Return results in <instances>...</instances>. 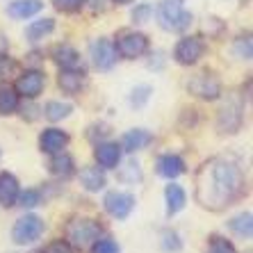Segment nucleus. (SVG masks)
<instances>
[{
    "label": "nucleus",
    "instance_id": "f257e3e1",
    "mask_svg": "<svg viewBox=\"0 0 253 253\" xmlns=\"http://www.w3.org/2000/svg\"><path fill=\"white\" fill-rule=\"evenodd\" d=\"M244 192L240 167L226 158H212L196 173V201L212 212L235 203Z\"/></svg>",
    "mask_w": 253,
    "mask_h": 253
},
{
    "label": "nucleus",
    "instance_id": "f03ea898",
    "mask_svg": "<svg viewBox=\"0 0 253 253\" xmlns=\"http://www.w3.org/2000/svg\"><path fill=\"white\" fill-rule=\"evenodd\" d=\"M100 233H103V226L91 217H73L64 226V240L71 244V249H78V251L91 247L100 237Z\"/></svg>",
    "mask_w": 253,
    "mask_h": 253
},
{
    "label": "nucleus",
    "instance_id": "7ed1b4c3",
    "mask_svg": "<svg viewBox=\"0 0 253 253\" xmlns=\"http://www.w3.org/2000/svg\"><path fill=\"white\" fill-rule=\"evenodd\" d=\"M194 16L185 9V0H160L158 5V23L167 32H185L192 25Z\"/></svg>",
    "mask_w": 253,
    "mask_h": 253
},
{
    "label": "nucleus",
    "instance_id": "20e7f679",
    "mask_svg": "<svg viewBox=\"0 0 253 253\" xmlns=\"http://www.w3.org/2000/svg\"><path fill=\"white\" fill-rule=\"evenodd\" d=\"M112 43L117 55L124 59H139L148 53V37L137 30H119Z\"/></svg>",
    "mask_w": 253,
    "mask_h": 253
},
{
    "label": "nucleus",
    "instance_id": "39448f33",
    "mask_svg": "<svg viewBox=\"0 0 253 253\" xmlns=\"http://www.w3.org/2000/svg\"><path fill=\"white\" fill-rule=\"evenodd\" d=\"M43 230H46V224H43L42 217H37V214H23V217H18L16 224H14L12 240L18 247H30V244H35V242L43 235Z\"/></svg>",
    "mask_w": 253,
    "mask_h": 253
},
{
    "label": "nucleus",
    "instance_id": "423d86ee",
    "mask_svg": "<svg viewBox=\"0 0 253 253\" xmlns=\"http://www.w3.org/2000/svg\"><path fill=\"white\" fill-rule=\"evenodd\" d=\"M103 208L110 217L114 219H128L130 212L135 210V196L130 192H121V189H112L107 192L103 199Z\"/></svg>",
    "mask_w": 253,
    "mask_h": 253
},
{
    "label": "nucleus",
    "instance_id": "0eeeda50",
    "mask_svg": "<svg viewBox=\"0 0 253 253\" xmlns=\"http://www.w3.org/2000/svg\"><path fill=\"white\" fill-rule=\"evenodd\" d=\"M206 53V43L201 42V37H183L173 48V59L180 66H194Z\"/></svg>",
    "mask_w": 253,
    "mask_h": 253
},
{
    "label": "nucleus",
    "instance_id": "6e6552de",
    "mask_svg": "<svg viewBox=\"0 0 253 253\" xmlns=\"http://www.w3.org/2000/svg\"><path fill=\"white\" fill-rule=\"evenodd\" d=\"M189 94L201 100H217L221 96V83L212 73H199L187 83Z\"/></svg>",
    "mask_w": 253,
    "mask_h": 253
},
{
    "label": "nucleus",
    "instance_id": "1a4fd4ad",
    "mask_svg": "<svg viewBox=\"0 0 253 253\" xmlns=\"http://www.w3.org/2000/svg\"><path fill=\"white\" fill-rule=\"evenodd\" d=\"M43 87H46V76H43L42 69L23 71V73L18 76L16 84H14L18 96H23V98H37V96L43 91Z\"/></svg>",
    "mask_w": 253,
    "mask_h": 253
},
{
    "label": "nucleus",
    "instance_id": "9d476101",
    "mask_svg": "<svg viewBox=\"0 0 253 253\" xmlns=\"http://www.w3.org/2000/svg\"><path fill=\"white\" fill-rule=\"evenodd\" d=\"M89 55H91V62L98 71H110L117 64V50H114V43L110 39H94L91 46H89Z\"/></svg>",
    "mask_w": 253,
    "mask_h": 253
},
{
    "label": "nucleus",
    "instance_id": "9b49d317",
    "mask_svg": "<svg viewBox=\"0 0 253 253\" xmlns=\"http://www.w3.org/2000/svg\"><path fill=\"white\" fill-rule=\"evenodd\" d=\"M69 132L66 130H59V128H46L39 135V151L46 155H55V153H62V151H66V146H69Z\"/></svg>",
    "mask_w": 253,
    "mask_h": 253
},
{
    "label": "nucleus",
    "instance_id": "f8f14e48",
    "mask_svg": "<svg viewBox=\"0 0 253 253\" xmlns=\"http://www.w3.org/2000/svg\"><path fill=\"white\" fill-rule=\"evenodd\" d=\"M121 146L117 141H96L94 146V160L100 169H117L121 162Z\"/></svg>",
    "mask_w": 253,
    "mask_h": 253
},
{
    "label": "nucleus",
    "instance_id": "ddd939ff",
    "mask_svg": "<svg viewBox=\"0 0 253 253\" xmlns=\"http://www.w3.org/2000/svg\"><path fill=\"white\" fill-rule=\"evenodd\" d=\"M57 84L64 94L76 96L87 87V73H84L83 66H80V69H59Z\"/></svg>",
    "mask_w": 253,
    "mask_h": 253
},
{
    "label": "nucleus",
    "instance_id": "4468645a",
    "mask_svg": "<svg viewBox=\"0 0 253 253\" xmlns=\"http://www.w3.org/2000/svg\"><path fill=\"white\" fill-rule=\"evenodd\" d=\"M242 107L237 103H226V107H221V112L217 117V128L219 132H224V135H235L237 130L242 128Z\"/></svg>",
    "mask_w": 253,
    "mask_h": 253
},
{
    "label": "nucleus",
    "instance_id": "2eb2a0df",
    "mask_svg": "<svg viewBox=\"0 0 253 253\" xmlns=\"http://www.w3.org/2000/svg\"><path fill=\"white\" fill-rule=\"evenodd\" d=\"M155 169H158V176L167 178V180H173V178L185 173V160L176 153H165L158 158Z\"/></svg>",
    "mask_w": 253,
    "mask_h": 253
},
{
    "label": "nucleus",
    "instance_id": "dca6fc26",
    "mask_svg": "<svg viewBox=\"0 0 253 253\" xmlns=\"http://www.w3.org/2000/svg\"><path fill=\"white\" fill-rule=\"evenodd\" d=\"M148 144H153V135L144 128H132L128 130L124 137H121V151L126 153H137V151H144Z\"/></svg>",
    "mask_w": 253,
    "mask_h": 253
},
{
    "label": "nucleus",
    "instance_id": "f3484780",
    "mask_svg": "<svg viewBox=\"0 0 253 253\" xmlns=\"http://www.w3.org/2000/svg\"><path fill=\"white\" fill-rule=\"evenodd\" d=\"M21 192L18 178L9 171H0V206L2 208H14Z\"/></svg>",
    "mask_w": 253,
    "mask_h": 253
},
{
    "label": "nucleus",
    "instance_id": "a211bd4d",
    "mask_svg": "<svg viewBox=\"0 0 253 253\" xmlns=\"http://www.w3.org/2000/svg\"><path fill=\"white\" fill-rule=\"evenodd\" d=\"M42 9H43L42 0H12L7 5V16L14 18V21H25L30 16H37Z\"/></svg>",
    "mask_w": 253,
    "mask_h": 253
},
{
    "label": "nucleus",
    "instance_id": "6ab92c4d",
    "mask_svg": "<svg viewBox=\"0 0 253 253\" xmlns=\"http://www.w3.org/2000/svg\"><path fill=\"white\" fill-rule=\"evenodd\" d=\"M48 171H50V176L59 178V180H66L76 173V160L71 158L66 151L62 153H55L50 155V162H48Z\"/></svg>",
    "mask_w": 253,
    "mask_h": 253
},
{
    "label": "nucleus",
    "instance_id": "aec40b11",
    "mask_svg": "<svg viewBox=\"0 0 253 253\" xmlns=\"http://www.w3.org/2000/svg\"><path fill=\"white\" fill-rule=\"evenodd\" d=\"M53 59L59 69H80L83 66V59H80V53H78L73 46L69 43H59V46L53 48Z\"/></svg>",
    "mask_w": 253,
    "mask_h": 253
},
{
    "label": "nucleus",
    "instance_id": "412c9836",
    "mask_svg": "<svg viewBox=\"0 0 253 253\" xmlns=\"http://www.w3.org/2000/svg\"><path fill=\"white\" fill-rule=\"evenodd\" d=\"M80 185H83L87 192H100V189H105V185H107L105 169H100L98 165L80 169Z\"/></svg>",
    "mask_w": 253,
    "mask_h": 253
},
{
    "label": "nucleus",
    "instance_id": "4be33fe9",
    "mask_svg": "<svg viewBox=\"0 0 253 253\" xmlns=\"http://www.w3.org/2000/svg\"><path fill=\"white\" fill-rule=\"evenodd\" d=\"M165 201H167V217H173L185 208L187 203V194L178 183H169L165 187Z\"/></svg>",
    "mask_w": 253,
    "mask_h": 253
},
{
    "label": "nucleus",
    "instance_id": "5701e85b",
    "mask_svg": "<svg viewBox=\"0 0 253 253\" xmlns=\"http://www.w3.org/2000/svg\"><path fill=\"white\" fill-rule=\"evenodd\" d=\"M18 91L14 89V84L9 83H2L0 84V117H9L18 110Z\"/></svg>",
    "mask_w": 253,
    "mask_h": 253
},
{
    "label": "nucleus",
    "instance_id": "b1692460",
    "mask_svg": "<svg viewBox=\"0 0 253 253\" xmlns=\"http://www.w3.org/2000/svg\"><path fill=\"white\" fill-rule=\"evenodd\" d=\"M53 30H55L53 18H39V21H32V23L25 28V42H30V43L42 42L43 37H48Z\"/></svg>",
    "mask_w": 253,
    "mask_h": 253
},
{
    "label": "nucleus",
    "instance_id": "393cba45",
    "mask_svg": "<svg viewBox=\"0 0 253 253\" xmlns=\"http://www.w3.org/2000/svg\"><path fill=\"white\" fill-rule=\"evenodd\" d=\"M228 228L233 230L237 237H242V240H251V235H253V214L249 210L235 214V217L228 221Z\"/></svg>",
    "mask_w": 253,
    "mask_h": 253
},
{
    "label": "nucleus",
    "instance_id": "a878e982",
    "mask_svg": "<svg viewBox=\"0 0 253 253\" xmlns=\"http://www.w3.org/2000/svg\"><path fill=\"white\" fill-rule=\"evenodd\" d=\"M71 112H73V105L62 103V100H48L46 107H43V117H46L48 121H53V124H57V121H62V119H66Z\"/></svg>",
    "mask_w": 253,
    "mask_h": 253
},
{
    "label": "nucleus",
    "instance_id": "bb28decb",
    "mask_svg": "<svg viewBox=\"0 0 253 253\" xmlns=\"http://www.w3.org/2000/svg\"><path fill=\"white\" fill-rule=\"evenodd\" d=\"M233 55H235L237 59H244V62H249L253 55V43H251V35H242L235 39V43H233Z\"/></svg>",
    "mask_w": 253,
    "mask_h": 253
},
{
    "label": "nucleus",
    "instance_id": "cd10ccee",
    "mask_svg": "<svg viewBox=\"0 0 253 253\" xmlns=\"http://www.w3.org/2000/svg\"><path fill=\"white\" fill-rule=\"evenodd\" d=\"M151 94H153V87H151V84H137V87L132 89V94H130V105L135 107V110H141V107L151 100Z\"/></svg>",
    "mask_w": 253,
    "mask_h": 253
},
{
    "label": "nucleus",
    "instance_id": "c85d7f7f",
    "mask_svg": "<svg viewBox=\"0 0 253 253\" xmlns=\"http://www.w3.org/2000/svg\"><path fill=\"white\" fill-rule=\"evenodd\" d=\"M16 206L25 208V210H32V208L42 206V192H39V189H25V192H18Z\"/></svg>",
    "mask_w": 253,
    "mask_h": 253
},
{
    "label": "nucleus",
    "instance_id": "c756f323",
    "mask_svg": "<svg viewBox=\"0 0 253 253\" xmlns=\"http://www.w3.org/2000/svg\"><path fill=\"white\" fill-rule=\"evenodd\" d=\"M206 253H237V251L230 240H226V237H221V235H210Z\"/></svg>",
    "mask_w": 253,
    "mask_h": 253
},
{
    "label": "nucleus",
    "instance_id": "7c9ffc66",
    "mask_svg": "<svg viewBox=\"0 0 253 253\" xmlns=\"http://www.w3.org/2000/svg\"><path fill=\"white\" fill-rule=\"evenodd\" d=\"M162 249L171 251V253H176L183 249V242H180V235H178L176 230H171V228L162 230Z\"/></svg>",
    "mask_w": 253,
    "mask_h": 253
},
{
    "label": "nucleus",
    "instance_id": "2f4dec72",
    "mask_svg": "<svg viewBox=\"0 0 253 253\" xmlns=\"http://www.w3.org/2000/svg\"><path fill=\"white\" fill-rule=\"evenodd\" d=\"M89 249H91V253H121L119 244L114 240H110V237H98Z\"/></svg>",
    "mask_w": 253,
    "mask_h": 253
},
{
    "label": "nucleus",
    "instance_id": "473e14b6",
    "mask_svg": "<svg viewBox=\"0 0 253 253\" xmlns=\"http://www.w3.org/2000/svg\"><path fill=\"white\" fill-rule=\"evenodd\" d=\"M87 0H53V5L57 12L62 14H78L84 7Z\"/></svg>",
    "mask_w": 253,
    "mask_h": 253
},
{
    "label": "nucleus",
    "instance_id": "72a5a7b5",
    "mask_svg": "<svg viewBox=\"0 0 253 253\" xmlns=\"http://www.w3.org/2000/svg\"><path fill=\"white\" fill-rule=\"evenodd\" d=\"M151 16H153V7L146 5V2L135 5V9H132V23H137V25L148 23V21H151Z\"/></svg>",
    "mask_w": 253,
    "mask_h": 253
},
{
    "label": "nucleus",
    "instance_id": "f704fd0d",
    "mask_svg": "<svg viewBox=\"0 0 253 253\" xmlns=\"http://www.w3.org/2000/svg\"><path fill=\"white\" fill-rule=\"evenodd\" d=\"M43 253H73V249H71V244L66 240H53L43 249Z\"/></svg>",
    "mask_w": 253,
    "mask_h": 253
},
{
    "label": "nucleus",
    "instance_id": "c9c22d12",
    "mask_svg": "<svg viewBox=\"0 0 253 253\" xmlns=\"http://www.w3.org/2000/svg\"><path fill=\"white\" fill-rule=\"evenodd\" d=\"M114 2H117V5H130L132 0H114Z\"/></svg>",
    "mask_w": 253,
    "mask_h": 253
}]
</instances>
